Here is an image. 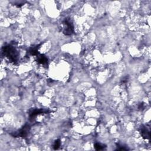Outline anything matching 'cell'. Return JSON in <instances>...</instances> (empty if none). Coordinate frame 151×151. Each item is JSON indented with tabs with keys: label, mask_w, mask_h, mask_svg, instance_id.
Wrapping results in <instances>:
<instances>
[{
	"label": "cell",
	"mask_w": 151,
	"mask_h": 151,
	"mask_svg": "<svg viewBox=\"0 0 151 151\" xmlns=\"http://www.w3.org/2000/svg\"><path fill=\"white\" fill-rule=\"evenodd\" d=\"M3 54L9 59V60L13 63H17L19 60V53L14 46L7 45L3 47Z\"/></svg>",
	"instance_id": "1"
},
{
	"label": "cell",
	"mask_w": 151,
	"mask_h": 151,
	"mask_svg": "<svg viewBox=\"0 0 151 151\" xmlns=\"http://www.w3.org/2000/svg\"><path fill=\"white\" fill-rule=\"evenodd\" d=\"M64 26L63 33L66 36H70L74 33V26L72 21L70 19L66 18L63 21Z\"/></svg>",
	"instance_id": "2"
},
{
	"label": "cell",
	"mask_w": 151,
	"mask_h": 151,
	"mask_svg": "<svg viewBox=\"0 0 151 151\" xmlns=\"http://www.w3.org/2000/svg\"><path fill=\"white\" fill-rule=\"evenodd\" d=\"M50 111L48 110H46L43 109H32L29 111V119L30 120L33 122L36 116L39 115L47 114Z\"/></svg>",
	"instance_id": "3"
},
{
	"label": "cell",
	"mask_w": 151,
	"mask_h": 151,
	"mask_svg": "<svg viewBox=\"0 0 151 151\" xmlns=\"http://www.w3.org/2000/svg\"><path fill=\"white\" fill-rule=\"evenodd\" d=\"M30 126L28 124H26L21 129H20L17 132L15 133L13 136L14 137H21L23 138H26L30 132Z\"/></svg>",
	"instance_id": "4"
},
{
	"label": "cell",
	"mask_w": 151,
	"mask_h": 151,
	"mask_svg": "<svg viewBox=\"0 0 151 151\" xmlns=\"http://www.w3.org/2000/svg\"><path fill=\"white\" fill-rule=\"evenodd\" d=\"M140 134L142 137L145 139H150V132L149 129L145 126H142L140 127Z\"/></svg>",
	"instance_id": "5"
},
{
	"label": "cell",
	"mask_w": 151,
	"mask_h": 151,
	"mask_svg": "<svg viewBox=\"0 0 151 151\" xmlns=\"http://www.w3.org/2000/svg\"><path fill=\"white\" fill-rule=\"evenodd\" d=\"M37 61L38 63L43 65L44 66H48V60L47 58V57L41 54H39L38 56H37Z\"/></svg>",
	"instance_id": "6"
},
{
	"label": "cell",
	"mask_w": 151,
	"mask_h": 151,
	"mask_svg": "<svg viewBox=\"0 0 151 151\" xmlns=\"http://www.w3.org/2000/svg\"><path fill=\"white\" fill-rule=\"evenodd\" d=\"M43 44V43L40 44H38V45H37V46H33V47H31L30 48L29 50L28 51V54L31 55V56H38L39 54V53H38V48H39V47Z\"/></svg>",
	"instance_id": "7"
},
{
	"label": "cell",
	"mask_w": 151,
	"mask_h": 151,
	"mask_svg": "<svg viewBox=\"0 0 151 151\" xmlns=\"http://www.w3.org/2000/svg\"><path fill=\"white\" fill-rule=\"evenodd\" d=\"M94 147L95 148L96 150H102L104 148L106 147V145L101 144L100 143H95L94 145Z\"/></svg>",
	"instance_id": "8"
},
{
	"label": "cell",
	"mask_w": 151,
	"mask_h": 151,
	"mask_svg": "<svg viewBox=\"0 0 151 151\" xmlns=\"http://www.w3.org/2000/svg\"><path fill=\"white\" fill-rule=\"evenodd\" d=\"M60 145H61L60 140V139H57L56 140H55V142L53 144V149L54 150H57L60 147Z\"/></svg>",
	"instance_id": "9"
},
{
	"label": "cell",
	"mask_w": 151,
	"mask_h": 151,
	"mask_svg": "<svg viewBox=\"0 0 151 151\" xmlns=\"http://www.w3.org/2000/svg\"><path fill=\"white\" fill-rule=\"evenodd\" d=\"M117 146H118V149L116 150H127V148H126L125 146L120 145L119 144H117Z\"/></svg>",
	"instance_id": "10"
},
{
	"label": "cell",
	"mask_w": 151,
	"mask_h": 151,
	"mask_svg": "<svg viewBox=\"0 0 151 151\" xmlns=\"http://www.w3.org/2000/svg\"><path fill=\"white\" fill-rule=\"evenodd\" d=\"M145 108V106H144V105L143 104H140V106H139V109H140V110H142V109H143Z\"/></svg>",
	"instance_id": "11"
}]
</instances>
